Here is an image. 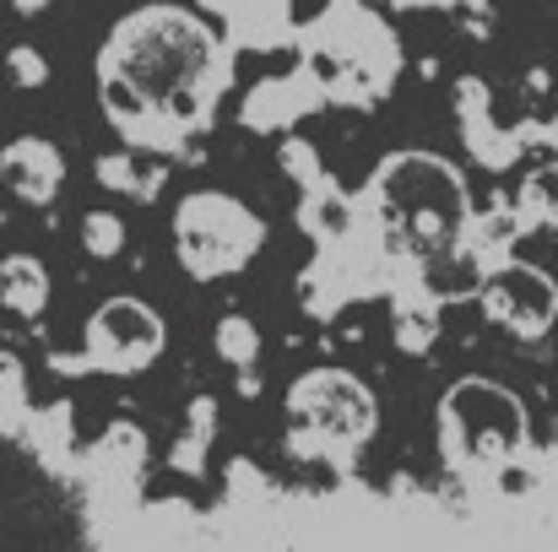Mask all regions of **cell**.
I'll return each instance as SVG.
<instances>
[{
  "mask_svg": "<svg viewBox=\"0 0 558 552\" xmlns=\"http://www.w3.org/2000/svg\"><path fill=\"white\" fill-rule=\"evenodd\" d=\"M239 49L180 0L131 5L93 54V93L120 147L180 158L217 125Z\"/></svg>",
  "mask_w": 558,
  "mask_h": 552,
  "instance_id": "6da1fadb",
  "label": "cell"
},
{
  "mask_svg": "<svg viewBox=\"0 0 558 552\" xmlns=\"http://www.w3.org/2000/svg\"><path fill=\"white\" fill-rule=\"evenodd\" d=\"M364 222L390 266H428L461 249L472 222V189L461 169L439 152H385L364 184Z\"/></svg>",
  "mask_w": 558,
  "mask_h": 552,
  "instance_id": "7a4b0ae2",
  "label": "cell"
},
{
  "mask_svg": "<svg viewBox=\"0 0 558 552\" xmlns=\"http://www.w3.org/2000/svg\"><path fill=\"white\" fill-rule=\"evenodd\" d=\"M293 54L320 87L326 109H374L396 93L407 49L374 0H331L293 27Z\"/></svg>",
  "mask_w": 558,
  "mask_h": 552,
  "instance_id": "3957f363",
  "label": "cell"
},
{
  "mask_svg": "<svg viewBox=\"0 0 558 552\" xmlns=\"http://www.w3.org/2000/svg\"><path fill=\"white\" fill-rule=\"evenodd\" d=\"M266 238H271L266 217H260L244 195L217 189V184L180 195V206H174V217H169L174 260H180V271L195 277V282H228V277L250 271L255 255L266 249Z\"/></svg>",
  "mask_w": 558,
  "mask_h": 552,
  "instance_id": "277c9868",
  "label": "cell"
},
{
  "mask_svg": "<svg viewBox=\"0 0 558 552\" xmlns=\"http://www.w3.org/2000/svg\"><path fill=\"white\" fill-rule=\"evenodd\" d=\"M288 422H293L299 450L353 455L379 428V406H374V390L353 368L320 364L288 384Z\"/></svg>",
  "mask_w": 558,
  "mask_h": 552,
  "instance_id": "5b68a950",
  "label": "cell"
},
{
  "mask_svg": "<svg viewBox=\"0 0 558 552\" xmlns=\"http://www.w3.org/2000/svg\"><path fill=\"white\" fill-rule=\"evenodd\" d=\"M439 433L450 455H515L526 444V406L499 379H456L439 401Z\"/></svg>",
  "mask_w": 558,
  "mask_h": 552,
  "instance_id": "8992f818",
  "label": "cell"
},
{
  "mask_svg": "<svg viewBox=\"0 0 558 552\" xmlns=\"http://www.w3.org/2000/svg\"><path fill=\"white\" fill-rule=\"evenodd\" d=\"M169 347V320L131 293L104 298L82 326V353L98 373H147Z\"/></svg>",
  "mask_w": 558,
  "mask_h": 552,
  "instance_id": "52a82bcc",
  "label": "cell"
},
{
  "mask_svg": "<svg viewBox=\"0 0 558 552\" xmlns=\"http://www.w3.org/2000/svg\"><path fill=\"white\" fill-rule=\"evenodd\" d=\"M477 309L488 326H499L521 342H537L558 326V277L532 260L499 255L477 282Z\"/></svg>",
  "mask_w": 558,
  "mask_h": 552,
  "instance_id": "ba28073f",
  "label": "cell"
},
{
  "mask_svg": "<svg viewBox=\"0 0 558 552\" xmlns=\"http://www.w3.org/2000/svg\"><path fill=\"white\" fill-rule=\"evenodd\" d=\"M450 103H456L461 147H466L472 163H483V169H494V174H505V169L521 163L526 136H521V131H505V125L494 120V87H488L483 76H461L456 93H450Z\"/></svg>",
  "mask_w": 558,
  "mask_h": 552,
  "instance_id": "9c48e42d",
  "label": "cell"
},
{
  "mask_svg": "<svg viewBox=\"0 0 558 552\" xmlns=\"http://www.w3.org/2000/svg\"><path fill=\"white\" fill-rule=\"evenodd\" d=\"M320 109H326L320 87H315L310 71L293 60L288 76H260V82L244 93L239 125L255 131V136H288V131H299V125H304L310 114H320Z\"/></svg>",
  "mask_w": 558,
  "mask_h": 552,
  "instance_id": "30bf717a",
  "label": "cell"
},
{
  "mask_svg": "<svg viewBox=\"0 0 558 552\" xmlns=\"http://www.w3.org/2000/svg\"><path fill=\"white\" fill-rule=\"evenodd\" d=\"M0 180L27 206H54L65 189V152L49 136H16L0 147Z\"/></svg>",
  "mask_w": 558,
  "mask_h": 552,
  "instance_id": "8fae6325",
  "label": "cell"
},
{
  "mask_svg": "<svg viewBox=\"0 0 558 552\" xmlns=\"http://www.w3.org/2000/svg\"><path fill=\"white\" fill-rule=\"evenodd\" d=\"M222 38L233 49H250V54H271V49H293V0H228V11L217 16Z\"/></svg>",
  "mask_w": 558,
  "mask_h": 552,
  "instance_id": "7c38bea8",
  "label": "cell"
},
{
  "mask_svg": "<svg viewBox=\"0 0 558 552\" xmlns=\"http://www.w3.org/2000/svg\"><path fill=\"white\" fill-rule=\"evenodd\" d=\"M169 158H158V152H136V147H120V152H98L93 158V180L104 184L114 200H136V206H147V200H158L163 189H169Z\"/></svg>",
  "mask_w": 558,
  "mask_h": 552,
  "instance_id": "4fadbf2b",
  "label": "cell"
},
{
  "mask_svg": "<svg viewBox=\"0 0 558 552\" xmlns=\"http://www.w3.org/2000/svg\"><path fill=\"white\" fill-rule=\"evenodd\" d=\"M299 228H304L320 249H331V244H348V238L364 228V206H359L337 180H320L315 189H304Z\"/></svg>",
  "mask_w": 558,
  "mask_h": 552,
  "instance_id": "5bb4252c",
  "label": "cell"
},
{
  "mask_svg": "<svg viewBox=\"0 0 558 552\" xmlns=\"http://www.w3.org/2000/svg\"><path fill=\"white\" fill-rule=\"evenodd\" d=\"M49 293H54V282H49V266L38 255H5L0 260V304L16 320H38L49 309Z\"/></svg>",
  "mask_w": 558,
  "mask_h": 552,
  "instance_id": "9a60e30c",
  "label": "cell"
},
{
  "mask_svg": "<svg viewBox=\"0 0 558 552\" xmlns=\"http://www.w3.org/2000/svg\"><path fill=\"white\" fill-rule=\"evenodd\" d=\"M390 326H396V342L407 353H428V342L439 336V298L428 287H396Z\"/></svg>",
  "mask_w": 558,
  "mask_h": 552,
  "instance_id": "2e32d148",
  "label": "cell"
},
{
  "mask_svg": "<svg viewBox=\"0 0 558 552\" xmlns=\"http://www.w3.org/2000/svg\"><path fill=\"white\" fill-rule=\"evenodd\" d=\"M76 238H82V255L87 260H120L125 244H131V228H125V217L114 206H93V211H82Z\"/></svg>",
  "mask_w": 558,
  "mask_h": 552,
  "instance_id": "e0dca14e",
  "label": "cell"
},
{
  "mask_svg": "<svg viewBox=\"0 0 558 552\" xmlns=\"http://www.w3.org/2000/svg\"><path fill=\"white\" fill-rule=\"evenodd\" d=\"M211 347H217V358L228 368H255L260 364V326L250 320V315H239V309H228L217 326H211Z\"/></svg>",
  "mask_w": 558,
  "mask_h": 552,
  "instance_id": "ac0fdd59",
  "label": "cell"
},
{
  "mask_svg": "<svg viewBox=\"0 0 558 552\" xmlns=\"http://www.w3.org/2000/svg\"><path fill=\"white\" fill-rule=\"evenodd\" d=\"M277 163H282V174L299 184V189H315L320 180H331V169H326L320 147H315L310 136H299V131L277 136Z\"/></svg>",
  "mask_w": 558,
  "mask_h": 552,
  "instance_id": "d6986e66",
  "label": "cell"
},
{
  "mask_svg": "<svg viewBox=\"0 0 558 552\" xmlns=\"http://www.w3.org/2000/svg\"><path fill=\"white\" fill-rule=\"evenodd\" d=\"M445 16H450V27H461V38H472V44H488L494 38V27H499V5L494 0H434Z\"/></svg>",
  "mask_w": 558,
  "mask_h": 552,
  "instance_id": "ffe728a7",
  "label": "cell"
},
{
  "mask_svg": "<svg viewBox=\"0 0 558 552\" xmlns=\"http://www.w3.org/2000/svg\"><path fill=\"white\" fill-rule=\"evenodd\" d=\"M5 76H11V87H22V93L49 87V60H44V49L11 44V49H5Z\"/></svg>",
  "mask_w": 558,
  "mask_h": 552,
  "instance_id": "44dd1931",
  "label": "cell"
},
{
  "mask_svg": "<svg viewBox=\"0 0 558 552\" xmlns=\"http://www.w3.org/2000/svg\"><path fill=\"white\" fill-rule=\"evenodd\" d=\"M185 417H190V439H201V444H206V439H211V428H217V395H195Z\"/></svg>",
  "mask_w": 558,
  "mask_h": 552,
  "instance_id": "7402d4cb",
  "label": "cell"
},
{
  "mask_svg": "<svg viewBox=\"0 0 558 552\" xmlns=\"http://www.w3.org/2000/svg\"><path fill=\"white\" fill-rule=\"evenodd\" d=\"M54 0H11V11H22V16H44Z\"/></svg>",
  "mask_w": 558,
  "mask_h": 552,
  "instance_id": "603a6c76",
  "label": "cell"
},
{
  "mask_svg": "<svg viewBox=\"0 0 558 552\" xmlns=\"http://www.w3.org/2000/svg\"><path fill=\"white\" fill-rule=\"evenodd\" d=\"M190 5H195V11H201V16H211V22H217V16H222V11H228V0H190Z\"/></svg>",
  "mask_w": 558,
  "mask_h": 552,
  "instance_id": "cb8c5ba5",
  "label": "cell"
},
{
  "mask_svg": "<svg viewBox=\"0 0 558 552\" xmlns=\"http://www.w3.org/2000/svg\"><path fill=\"white\" fill-rule=\"evenodd\" d=\"M543 142H548V152H554V158H558V120H554V125H548V131H543Z\"/></svg>",
  "mask_w": 558,
  "mask_h": 552,
  "instance_id": "d4e9b609",
  "label": "cell"
}]
</instances>
